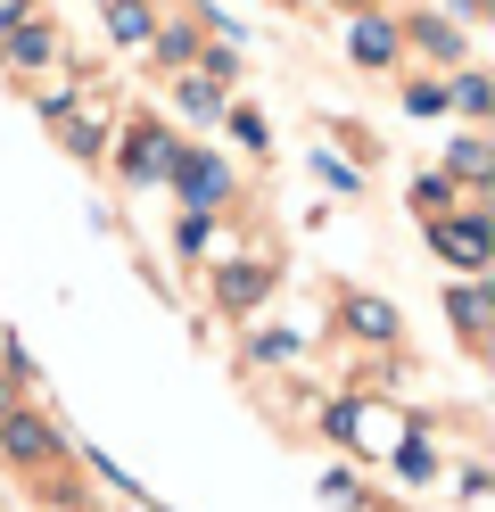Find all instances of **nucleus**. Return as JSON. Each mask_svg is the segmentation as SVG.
<instances>
[{"label": "nucleus", "instance_id": "f257e3e1", "mask_svg": "<svg viewBox=\"0 0 495 512\" xmlns=\"http://www.w3.org/2000/svg\"><path fill=\"white\" fill-rule=\"evenodd\" d=\"M429 248H438V256H454L462 273H479V265H487V248H495V240H487V215H479V207L438 215V223H429Z\"/></svg>", "mask_w": 495, "mask_h": 512}, {"label": "nucleus", "instance_id": "f03ea898", "mask_svg": "<svg viewBox=\"0 0 495 512\" xmlns=\"http://www.w3.org/2000/svg\"><path fill=\"white\" fill-rule=\"evenodd\" d=\"M165 182L182 190V207H190V215H215V207H223V190H231V174L215 166V157H198V149H190V157L174 149V166H165Z\"/></svg>", "mask_w": 495, "mask_h": 512}, {"label": "nucleus", "instance_id": "7ed1b4c3", "mask_svg": "<svg viewBox=\"0 0 495 512\" xmlns=\"http://www.w3.org/2000/svg\"><path fill=\"white\" fill-rule=\"evenodd\" d=\"M347 50H355V67H396V50H405V34L380 17V9H363L355 25H347Z\"/></svg>", "mask_w": 495, "mask_h": 512}, {"label": "nucleus", "instance_id": "20e7f679", "mask_svg": "<svg viewBox=\"0 0 495 512\" xmlns=\"http://www.w3.org/2000/svg\"><path fill=\"white\" fill-rule=\"evenodd\" d=\"M0 455L42 463V455H58V438H50V422H33V413H0Z\"/></svg>", "mask_w": 495, "mask_h": 512}, {"label": "nucleus", "instance_id": "39448f33", "mask_svg": "<svg viewBox=\"0 0 495 512\" xmlns=\"http://www.w3.org/2000/svg\"><path fill=\"white\" fill-rule=\"evenodd\" d=\"M165 166H174V141H165L157 124H141V133H132V149H124V174H132V182H157Z\"/></svg>", "mask_w": 495, "mask_h": 512}, {"label": "nucleus", "instance_id": "423d86ee", "mask_svg": "<svg viewBox=\"0 0 495 512\" xmlns=\"http://www.w3.org/2000/svg\"><path fill=\"white\" fill-rule=\"evenodd\" d=\"M264 290H273V273H264V265H231V273L215 281V306H231V314H240V306H256Z\"/></svg>", "mask_w": 495, "mask_h": 512}, {"label": "nucleus", "instance_id": "0eeeda50", "mask_svg": "<svg viewBox=\"0 0 495 512\" xmlns=\"http://www.w3.org/2000/svg\"><path fill=\"white\" fill-rule=\"evenodd\" d=\"M347 331L355 339H396V306L388 298H347Z\"/></svg>", "mask_w": 495, "mask_h": 512}, {"label": "nucleus", "instance_id": "6e6552de", "mask_svg": "<svg viewBox=\"0 0 495 512\" xmlns=\"http://www.w3.org/2000/svg\"><path fill=\"white\" fill-rule=\"evenodd\" d=\"M108 25H116V42H149V34H157L149 0H108Z\"/></svg>", "mask_w": 495, "mask_h": 512}, {"label": "nucleus", "instance_id": "1a4fd4ad", "mask_svg": "<svg viewBox=\"0 0 495 512\" xmlns=\"http://www.w3.org/2000/svg\"><path fill=\"white\" fill-rule=\"evenodd\" d=\"M413 42L438 50V58H462V25L454 17H413Z\"/></svg>", "mask_w": 495, "mask_h": 512}, {"label": "nucleus", "instance_id": "9d476101", "mask_svg": "<svg viewBox=\"0 0 495 512\" xmlns=\"http://www.w3.org/2000/svg\"><path fill=\"white\" fill-rule=\"evenodd\" d=\"M157 58H165V67H190V58H198V34H190V25H157Z\"/></svg>", "mask_w": 495, "mask_h": 512}, {"label": "nucleus", "instance_id": "9b49d317", "mask_svg": "<svg viewBox=\"0 0 495 512\" xmlns=\"http://www.w3.org/2000/svg\"><path fill=\"white\" fill-rule=\"evenodd\" d=\"M446 100H454L462 116H487V100H495V91H487V75H471V67H462V75L446 83Z\"/></svg>", "mask_w": 495, "mask_h": 512}, {"label": "nucleus", "instance_id": "f8f14e48", "mask_svg": "<svg viewBox=\"0 0 495 512\" xmlns=\"http://www.w3.org/2000/svg\"><path fill=\"white\" fill-rule=\"evenodd\" d=\"M413 207H421V223H438V215L454 207V182H446V174H421V182H413Z\"/></svg>", "mask_w": 495, "mask_h": 512}, {"label": "nucleus", "instance_id": "ddd939ff", "mask_svg": "<svg viewBox=\"0 0 495 512\" xmlns=\"http://www.w3.org/2000/svg\"><path fill=\"white\" fill-rule=\"evenodd\" d=\"M0 58H17V67H42V58H50V25H17V42L0 50Z\"/></svg>", "mask_w": 495, "mask_h": 512}, {"label": "nucleus", "instance_id": "4468645a", "mask_svg": "<svg viewBox=\"0 0 495 512\" xmlns=\"http://www.w3.org/2000/svg\"><path fill=\"white\" fill-rule=\"evenodd\" d=\"M454 174H462V182H487V174H495V149H487V141H454Z\"/></svg>", "mask_w": 495, "mask_h": 512}, {"label": "nucleus", "instance_id": "2eb2a0df", "mask_svg": "<svg viewBox=\"0 0 495 512\" xmlns=\"http://www.w3.org/2000/svg\"><path fill=\"white\" fill-rule=\"evenodd\" d=\"M174 100H182L190 116H215V108H223V91H215L207 75H182V91H174Z\"/></svg>", "mask_w": 495, "mask_h": 512}, {"label": "nucleus", "instance_id": "dca6fc26", "mask_svg": "<svg viewBox=\"0 0 495 512\" xmlns=\"http://www.w3.org/2000/svg\"><path fill=\"white\" fill-rule=\"evenodd\" d=\"M454 323L471 331V339L487 331V290H479V281H471V290H454Z\"/></svg>", "mask_w": 495, "mask_h": 512}, {"label": "nucleus", "instance_id": "f3484780", "mask_svg": "<svg viewBox=\"0 0 495 512\" xmlns=\"http://www.w3.org/2000/svg\"><path fill=\"white\" fill-rule=\"evenodd\" d=\"M66 149H75V157H99V149H108V124H66Z\"/></svg>", "mask_w": 495, "mask_h": 512}, {"label": "nucleus", "instance_id": "a211bd4d", "mask_svg": "<svg viewBox=\"0 0 495 512\" xmlns=\"http://www.w3.org/2000/svg\"><path fill=\"white\" fill-rule=\"evenodd\" d=\"M405 108L413 116H438L446 108V83H405Z\"/></svg>", "mask_w": 495, "mask_h": 512}, {"label": "nucleus", "instance_id": "6ab92c4d", "mask_svg": "<svg viewBox=\"0 0 495 512\" xmlns=\"http://www.w3.org/2000/svg\"><path fill=\"white\" fill-rule=\"evenodd\" d=\"M231 133H240L248 149H264V116H256V108H231Z\"/></svg>", "mask_w": 495, "mask_h": 512}, {"label": "nucleus", "instance_id": "aec40b11", "mask_svg": "<svg viewBox=\"0 0 495 512\" xmlns=\"http://www.w3.org/2000/svg\"><path fill=\"white\" fill-rule=\"evenodd\" d=\"M9 25H25V0H0V34H9Z\"/></svg>", "mask_w": 495, "mask_h": 512}, {"label": "nucleus", "instance_id": "412c9836", "mask_svg": "<svg viewBox=\"0 0 495 512\" xmlns=\"http://www.w3.org/2000/svg\"><path fill=\"white\" fill-rule=\"evenodd\" d=\"M339 9H355V17H363V9H372V0H339Z\"/></svg>", "mask_w": 495, "mask_h": 512}, {"label": "nucleus", "instance_id": "4be33fe9", "mask_svg": "<svg viewBox=\"0 0 495 512\" xmlns=\"http://www.w3.org/2000/svg\"><path fill=\"white\" fill-rule=\"evenodd\" d=\"M0 413H9V380H0Z\"/></svg>", "mask_w": 495, "mask_h": 512}, {"label": "nucleus", "instance_id": "5701e85b", "mask_svg": "<svg viewBox=\"0 0 495 512\" xmlns=\"http://www.w3.org/2000/svg\"><path fill=\"white\" fill-rule=\"evenodd\" d=\"M289 9H297V0H289Z\"/></svg>", "mask_w": 495, "mask_h": 512}]
</instances>
